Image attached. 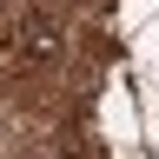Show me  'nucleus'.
Listing matches in <instances>:
<instances>
[{"mask_svg":"<svg viewBox=\"0 0 159 159\" xmlns=\"http://www.w3.org/2000/svg\"><path fill=\"white\" fill-rule=\"evenodd\" d=\"M20 7H27V0H0V13H20Z\"/></svg>","mask_w":159,"mask_h":159,"instance_id":"obj_1","label":"nucleus"}]
</instances>
